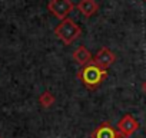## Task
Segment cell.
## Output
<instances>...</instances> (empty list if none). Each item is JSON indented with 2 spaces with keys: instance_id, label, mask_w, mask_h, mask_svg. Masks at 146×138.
Segmentation results:
<instances>
[{
  "instance_id": "9c48e42d",
  "label": "cell",
  "mask_w": 146,
  "mask_h": 138,
  "mask_svg": "<svg viewBox=\"0 0 146 138\" xmlns=\"http://www.w3.org/2000/svg\"><path fill=\"white\" fill-rule=\"evenodd\" d=\"M39 102H40V105H42L43 108H50V107L54 104V96H53V94H52L50 91H44V92L40 95Z\"/></svg>"
},
{
  "instance_id": "4fadbf2b",
  "label": "cell",
  "mask_w": 146,
  "mask_h": 138,
  "mask_svg": "<svg viewBox=\"0 0 146 138\" xmlns=\"http://www.w3.org/2000/svg\"><path fill=\"white\" fill-rule=\"evenodd\" d=\"M145 2H146V0H145Z\"/></svg>"
},
{
  "instance_id": "ba28073f",
  "label": "cell",
  "mask_w": 146,
  "mask_h": 138,
  "mask_svg": "<svg viewBox=\"0 0 146 138\" xmlns=\"http://www.w3.org/2000/svg\"><path fill=\"white\" fill-rule=\"evenodd\" d=\"M73 59H75L76 63L82 65V66H86L90 63V60L93 59L92 53L88 50L86 46H79L75 52H73Z\"/></svg>"
},
{
  "instance_id": "30bf717a",
  "label": "cell",
  "mask_w": 146,
  "mask_h": 138,
  "mask_svg": "<svg viewBox=\"0 0 146 138\" xmlns=\"http://www.w3.org/2000/svg\"><path fill=\"white\" fill-rule=\"evenodd\" d=\"M116 138H129L127 135H125V134H122V132H119L117 131V135H116Z\"/></svg>"
},
{
  "instance_id": "8fae6325",
  "label": "cell",
  "mask_w": 146,
  "mask_h": 138,
  "mask_svg": "<svg viewBox=\"0 0 146 138\" xmlns=\"http://www.w3.org/2000/svg\"><path fill=\"white\" fill-rule=\"evenodd\" d=\"M143 91H145V92H146V82H145V84H143Z\"/></svg>"
},
{
  "instance_id": "277c9868",
  "label": "cell",
  "mask_w": 146,
  "mask_h": 138,
  "mask_svg": "<svg viewBox=\"0 0 146 138\" xmlns=\"http://www.w3.org/2000/svg\"><path fill=\"white\" fill-rule=\"evenodd\" d=\"M115 59H116V56H115V53H113L110 49L102 48V49H99L98 53L93 56V63H96L98 66H100V68H103V69H106V68H109L110 65H113Z\"/></svg>"
},
{
  "instance_id": "8992f818",
  "label": "cell",
  "mask_w": 146,
  "mask_h": 138,
  "mask_svg": "<svg viewBox=\"0 0 146 138\" xmlns=\"http://www.w3.org/2000/svg\"><path fill=\"white\" fill-rule=\"evenodd\" d=\"M117 131L110 125V122H103L100 124L90 135V138H116Z\"/></svg>"
},
{
  "instance_id": "7c38bea8",
  "label": "cell",
  "mask_w": 146,
  "mask_h": 138,
  "mask_svg": "<svg viewBox=\"0 0 146 138\" xmlns=\"http://www.w3.org/2000/svg\"><path fill=\"white\" fill-rule=\"evenodd\" d=\"M0 138H2V137H0Z\"/></svg>"
},
{
  "instance_id": "52a82bcc",
  "label": "cell",
  "mask_w": 146,
  "mask_h": 138,
  "mask_svg": "<svg viewBox=\"0 0 146 138\" xmlns=\"http://www.w3.org/2000/svg\"><path fill=\"white\" fill-rule=\"evenodd\" d=\"M78 9L85 17H90L98 12L99 5L96 3V0H80L78 5Z\"/></svg>"
},
{
  "instance_id": "7a4b0ae2",
  "label": "cell",
  "mask_w": 146,
  "mask_h": 138,
  "mask_svg": "<svg viewBox=\"0 0 146 138\" xmlns=\"http://www.w3.org/2000/svg\"><path fill=\"white\" fill-rule=\"evenodd\" d=\"M82 33L80 26L73 20V19H64L62 20V23H59V26L54 29V35L64 43V45H72Z\"/></svg>"
},
{
  "instance_id": "6da1fadb",
  "label": "cell",
  "mask_w": 146,
  "mask_h": 138,
  "mask_svg": "<svg viewBox=\"0 0 146 138\" xmlns=\"http://www.w3.org/2000/svg\"><path fill=\"white\" fill-rule=\"evenodd\" d=\"M78 76L86 88L95 89L108 78V71L103 69V68H100V66H98L96 63L90 62L89 65L82 68V71L79 72Z\"/></svg>"
},
{
  "instance_id": "3957f363",
  "label": "cell",
  "mask_w": 146,
  "mask_h": 138,
  "mask_svg": "<svg viewBox=\"0 0 146 138\" xmlns=\"http://www.w3.org/2000/svg\"><path fill=\"white\" fill-rule=\"evenodd\" d=\"M47 9L54 17L64 20L67 19L70 12L75 9V5L72 3V0H50L47 5Z\"/></svg>"
},
{
  "instance_id": "5b68a950",
  "label": "cell",
  "mask_w": 146,
  "mask_h": 138,
  "mask_svg": "<svg viewBox=\"0 0 146 138\" xmlns=\"http://www.w3.org/2000/svg\"><path fill=\"white\" fill-rule=\"evenodd\" d=\"M117 131L119 132H122V134H125V135H132L133 132H136L137 131V128H139V122L130 115V114H126L123 118H120V121L117 122Z\"/></svg>"
}]
</instances>
